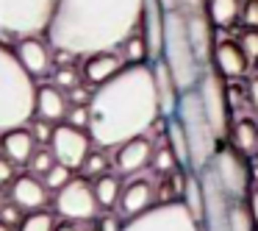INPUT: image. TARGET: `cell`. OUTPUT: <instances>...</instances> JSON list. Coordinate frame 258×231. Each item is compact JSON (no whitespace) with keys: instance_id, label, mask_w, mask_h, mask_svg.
Segmentation results:
<instances>
[{"instance_id":"9c48e42d","label":"cell","mask_w":258,"mask_h":231,"mask_svg":"<svg viewBox=\"0 0 258 231\" xmlns=\"http://www.w3.org/2000/svg\"><path fill=\"white\" fill-rule=\"evenodd\" d=\"M122 231H203V225L189 214L180 201L156 203L139 217L125 220Z\"/></svg>"},{"instance_id":"30bf717a","label":"cell","mask_w":258,"mask_h":231,"mask_svg":"<svg viewBox=\"0 0 258 231\" xmlns=\"http://www.w3.org/2000/svg\"><path fill=\"white\" fill-rule=\"evenodd\" d=\"M211 164H214V170H217L219 181L225 184V190H228L236 201H244V198L250 195L252 170H250L247 153H241L239 148H233L230 142H219Z\"/></svg>"},{"instance_id":"44dd1931","label":"cell","mask_w":258,"mask_h":231,"mask_svg":"<svg viewBox=\"0 0 258 231\" xmlns=\"http://www.w3.org/2000/svg\"><path fill=\"white\" fill-rule=\"evenodd\" d=\"M67 112H70V98L64 89H58L56 84L36 86V117L58 125V123H64Z\"/></svg>"},{"instance_id":"4316f807","label":"cell","mask_w":258,"mask_h":231,"mask_svg":"<svg viewBox=\"0 0 258 231\" xmlns=\"http://www.w3.org/2000/svg\"><path fill=\"white\" fill-rule=\"evenodd\" d=\"M167 145L172 148L175 159H178L180 167L189 170V142H186V134H183V125H180V120L175 117H167Z\"/></svg>"},{"instance_id":"277c9868","label":"cell","mask_w":258,"mask_h":231,"mask_svg":"<svg viewBox=\"0 0 258 231\" xmlns=\"http://www.w3.org/2000/svg\"><path fill=\"white\" fill-rule=\"evenodd\" d=\"M161 62L169 67L172 78L178 81L180 92L195 89L203 75V62L197 59L189 39V25H186L183 9H169L164 12V42H161Z\"/></svg>"},{"instance_id":"2e32d148","label":"cell","mask_w":258,"mask_h":231,"mask_svg":"<svg viewBox=\"0 0 258 231\" xmlns=\"http://www.w3.org/2000/svg\"><path fill=\"white\" fill-rule=\"evenodd\" d=\"M156 187L150 184L147 178H134L122 187V195H119V203H117V212L119 217L131 220V217H139L145 214L150 206H156Z\"/></svg>"},{"instance_id":"bcb514c9","label":"cell","mask_w":258,"mask_h":231,"mask_svg":"<svg viewBox=\"0 0 258 231\" xmlns=\"http://www.w3.org/2000/svg\"><path fill=\"white\" fill-rule=\"evenodd\" d=\"M164 12H169V9H180V0H161Z\"/></svg>"},{"instance_id":"4dcf8cb0","label":"cell","mask_w":258,"mask_h":231,"mask_svg":"<svg viewBox=\"0 0 258 231\" xmlns=\"http://www.w3.org/2000/svg\"><path fill=\"white\" fill-rule=\"evenodd\" d=\"M150 167L156 170L158 175H169V173H175V170L180 167L178 164V159H175V153H172V148L164 142L161 148H158L156 153H153V162H150Z\"/></svg>"},{"instance_id":"c3c4849f","label":"cell","mask_w":258,"mask_h":231,"mask_svg":"<svg viewBox=\"0 0 258 231\" xmlns=\"http://www.w3.org/2000/svg\"><path fill=\"white\" fill-rule=\"evenodd\" d=\"M0 231H14V228H12V225H6L3 220H0Z\"/></svg>"},{"instance_id":"f1b7e54d","label":"cell","mask_w":258,"mask_h":231,"mask_svg":"<svg viewBox=\"0 0 258 231\" xmlns=\"http://www.w3.org/2000/svg\"><path fill=\"white\" fill-rule=\"evenodd\" d=\"M17 231H56V217L50 212H28L25 220L17 225Z\"/></svg>"},{"instance_id":"5b68a950","label":"cell","mask_w":258,"mask_h":231,"mask_svg":"<svg viewBox=\"0 0 258 231\" xmlns=\"http://www.w3.org/2000/svg\"><path fill=\"white\" fill-rule=\"evenodd\" d=\"M175 117L180 120L186 142H189V170H197V173H200L203 167H208V164L214 162V153H217V148H219L222 140L217 136V131H214L211 120H208L206 109H203L197 86L195 89L180 92Z\"/></svg>"},{"instance_id":"83f0119b","label":"cell","mask_w":258,"mask_h":231,"mask_svg":"<svg viewBox=\"0 0 258 231\" xmlns=\"http://www.w3.org/2000/svg\"><path fill=\"white\" fill-rule=\"evenodd\" d=\"M119 53H122L125 64H150V53H147V42L145 36L136 31V34H131L128 39L119 45Z\"/></svg>"},{"instance_id":"4fadbf2b","label":"cell","mask_w":258,"mask_h":231,"mask_svg":"<svg viewBox=\"0 0 258 231\" xmlns=\"http://www.w3.org/2000/svg\"><path fill=\"white\" fill-rule=\"evenodd\" d=\"M14 56L20 59L25 73L34 75V78L50 75L53 45L47 39H42V36H20V39H14Z\"/></svg>"},{"instance_id":"52a82bcc","label":"cell","mask_w":258,"mask_h":231,"mask_svg":"<svg viewBox=\"0 0 258 231\" xmlns=\"http://www.w3.org/2000/svg\"><path fill=\"white\" fill-rule=\"evenodd\" d=\"M203 181V231H230V212H233L236 198L225 190V184L219 181L214 164L200 170Z\"/></svg>"},{"instance_id":"d4e9b609","label":"cell","mask_w":258,"mask_h":231,"mask_svg":"<svg viewBox=\"0 0 258 231\" xmlns=\"http://www.w3.org/2000/svg\"><path fill=\"white\" fill-rule=\"evenodd\" d=\"M180 203L189 209V214L200 223L203 220V181L197 170H186L183 173V192H180Z\"/></svg>"},{"instance_id":"e575fe53","label":"cell","mask_w":258,"mask_h":231,"mask_svg":"<svg viewBox=\"0 0 258 231\" xmlns=\"http://www.w3.org/2000/svg\"><path fill=\"white\" fill-rule=\"evenodd\" d=\"M53 164H56V156H53L50 148H36V153L31 156V162H28V170L34 175H39V178H45L47 170H50Z\"/></svg>"},{"instance_id":"ba28073f","label":"cell","mask_w":258,"mask_h":231,"mask_svg":"<svg viewBox=\"0 0 258 231\" xmlns=\"http://www.w3.org/2000/svg\"><path fill=\"white\" fill-rule=\"evenodd\" d=\"M197 92H200L203 109H206V114H208V120H211L217 136L219 140H228L230 125H233V117H230V98H228L225 78L217 73L214 64L203 70L200 84H197Z\"/></svg>"},{"instance_id":"3957f363","label":"cell","mask_w":258,"mask_h":231,"mask_svg":"<svg viewBox=\"0 0 258 231\" xmlns=\"http://www.w3.org/2000/svg\"><path fill=\"white\" fill-rule=\"evenodd\" d=\"M36 117V84L14 48L0 45V134L23 128Z\"/></svg>"},{"instance_id":"74e56055","label":"cell","mask_w":258,"mask_h":231,"mask_svg":"<svg viewBox=\"0 0 258 231\" xmlns=\"http://www.w3.org/2000/svg\"><path fill=\"white\" fill-rule=\"evenodd\" d=\"M239 45L244 48L250 62H258V28H247L244 34L239 36Z\"/></svg>"},{"instance_id":"1f68e13d","label":"cell","mask_w":258,"mask_h":231,"mask_svg":"<svg viewBox=\"0 0 258 231\" xmlns=\"http://www.w3.org/2000/svg\"><path fill=\"white\" fill-rule=\"evenodd\" d=\"M230 231H258V223L252 220L250 209L244 201L233 203V212H230Z\"/></svg>"},{"instance_id":"b9f144b4","label":"cell","mask_w":258,"mask_h":231,"mask_svg":"<svg viewBox=\"0 0 258 231\" xmlns=\"http://www.w3.org/2000/svg\"><path fill=\"white\" fill-rule=\"evenodd\" d=\"M14 178H17V175H14V164L9 162L6 156H0V187H3V184H12Z\"/></svg>"},{"instance_id":"8fae6325","label":"cell","mask_w":258,"mask_h":231,"mask_svg":"<svg viewBox=\"0 0 258 231\" xmlns=\"http://www.w3.org/2000/svg\"><path fill=\"white\" fill-rule=\"evenodd\" d=\"M56 212L61 214V217L73 220V223H84V220L97 217L100 206H97L92 181L73 178L67 187H61V190L56 192Z\"/></svg>"},{"instance_id":"8992f818","label":"cell","mask_w":258,"mask_h":231,"mask_svg":"<svg viewBox=\"0 0 258 231\" xmlns=\"http://www.w3.org/2000/svg\"><path fill=\"white\" fill-rule=\"evenodd\" d=\"M58 0H0V34L39 36L47 31Z\"/></svg>"},{"instance_id":"836d02e7","label":"cell","mask_w":258,"mask_h":231,"mask_svg":"<svg viewBox=\"0 0 258 231\" xmlns=\"http://www.w3.org/2000/svg\"><path fill=\"white\" fill-rule=\"evenodd\" d=\"M42 181H45V187H47V190L58 192V190H61V187H67L70 181H73V170H70L67 164L56 162V164H53L50 170H47V175H45V178H42Z\"/></svg>"},{"instance_id":"d6a6232c","label":"cell","mask_w":258,"mask_h":231,"mask_svg":"<svg viewBox=\"0 0 258 231\" xmlns=\"http://www.w3.org/2000/svg\"><path fill=\"white\" fill-rule=\"evenodd\" d=\"M81 173H84V178H100L103 173H108V159L103 151H89V156L84 159V164H81Z\"/></svg>"},{"instance_id":"484cf974","label":"cell","mask_w":258,"mask_h":231,"mask_svg":"<svg viewBox=\"0 0 258 231\" xmlns=\"http://www.w3.org/2000/svg\"><path fill=\"white\" fill-rule=\"evenodd\" d=\"M230 145L239 148L241 153H258V125L250 117H241L230 125Z\"/></svg>"},{"instance_id":"7bdbcfd3","label":"cell","mask_w":258,"mask_h":231,"mask_svg":"<svg viewBox=\"0 0 258 231\" xmlns=\"http://www.w3.org/2000/svg\"><path fill=\"white\" fill-rule=\"evenodd\" d=\"M244 92H247V101H250V106L258 112V75H252V78L247 81V89H244Z\"/></svg>"},{"instance_id":"8d00e7d4","label":"cell","mask_w":258,"mask_h":231,"mask_svg":"<svg viewBox=\"0 0 258 231\" xmlns=\"http://www.w3.org/2000/svg\"><path fill=\"white\" fill-rule=\"evenodd\" d=\"M28 128H31V134L36 136V142H45V145H50V136H53V128H56V125L47 123V120H42V117H34V120L28 123Z\"/></svg>"},{"instance_id":"ab89813d","label":"cell","mask_w":258,"mask_h":231,"mask_svg":"<svg viewBox=\"0 0 258 231\" xmlns=\"http://www.w3.org/2000/svg\"><path fill=\"white\" fill-rule=\"evenodd\" d=\"M241 23L247 28H258V0H244V6H241Z\"/></svg>"},{"instance_id":"5bb4252c","label":"cell","mask_w":258,"mask_h":231,"mask_svg":"<svg viewBox=\"0 0 258 231\" xmlns=\"http://www.w3.org/2000/svg\"><path fill=\"white\" fill-rule=\"evenodd\" d=\"M153 153L156 151H153V142L147 140V134L128 140L114 148V170H117V175H136L145 167H150Z\"/></svg>"},{"instance_id":"f546056e","label":"cell","mask_w":258,"mask_h":231,"mask_svg":"<svg viewBox=\"0 0 258 231\" xmlns=\"http://www.w3.org/2000/svg\"><path fill=\"white\" fill-rule=\"evenodd\" d=\"M81 81H84V75H81V67H75V64H58L56 73H53V84L64 92L75 89Z\"/></svg>"},{"instance_id":"ffe728a7","label":"cell","mask_w":258,"mask_h":231,"mask_svg":"<svg viewBox=\"0 0 258 231\" xmlns=\"http://www.w3.org/2000/svg\"><path fill=\"white\" fill-rule=\"evenodd\" d=\"M0 136H3V140H0L3 156H6L14 167H28L31 156H34L36 148H39V142H36V136L31 134L28 125L14 128V131H6V134H0Z\"/></svg>"},{"instance_id":"d590c367","label":"cell","mask_w":258,"mask_h":231,"mask_svg":"<svg viewBox=\"0 0 258 231\" xmlns=\"http://www.w3.org/2000/svg\"><path fill=\"white\" fill-rule=\"evenodd\" d=\"M89 120H92L89 106H70V112H67V117H64V123L73 125V128L89 131Z\"/></svg>"},{"instance_id":"60d3db41","label":"cell","mask_w":258,"mask_h":231,"mask_svg":"<svg viewBox=\"0 0 258 231\" xmlns=\"http://www.w3.org/2000/svg\"><path fill=\"white\" fill-rule=\"evenodd\" d=\"M122 217L119 214H103L100 223H97V231H122Z\"/></svg>"},{"instance_id":"681fc988","label":"cell","mask_w":258,"mask_h":231,"mask_svg":"<svg viewBox=\"0 0 258 231\" xmlns=\"http://www.w3.org/2000/svg\"><path fill=\"white\" fill-rule=\"evenodd\" d=\"M3 203H6V201H3V190H0V209H3Z\"/></svg>"},{"instance_id":"7dc6e473","label":"cell","mask_w":258,"mask_h":231,"mask_svg":"<svg viewBox=\"0 0 258 231\" xmlns=\"http://www.w3.org/2000/svg\"><path fill=\"white\" fill-rule=\"evenodd\" d=\"M56 231H78V228H75V225H73V220H70V223H61V225H56Z\"/></svg>"},{"instance_id":"9a60e30c","label":"cell","mask_w":258,"mask_h":231,"mask_svg":"<svg viewBox=\"0 0 258 231\" xmlns=\"http://www.w3.org/2000/svg\"><path fill=\"white\" fill-rule=\"evenodd\" d=\"M183 12H186L191 48H195L197 59L203 62V67H211V59H214V23H211V17H208L206 9H183Z\"/></svg>"},{"instance_id":"6da1fadb","label":"cell","mask_w":258,"mask_h":231,"mask_svg":"<svg viewBox=\"0 0 258 231\" xmlns=\"http://www.w3.org/2000/svg\"><path fill=\"white\" fill-rule=\"evenodd\" d=\"M89 112V136L103 151L150 134V128L164 117L153 64H125L114 78L95 86Z\"/></svg>"},{"instance_id":"ac0fdd59","label":"cell","mask_w":258,"mask_h":231,"mask_svg":"<svg viewBox=\"0 0 258 231\" xmlns=\"http://www.w3.org/2000/svg\"><path fill=\"white\" fill-rule=\"evenodd\" d=\"M12 203H17L23 212H42L47 206V187L39 175L34 173H25V175H17L12 181Z\"/></svg>"},{"instance_id":"e0dca14e","label":"cell","mask_w":258,"mask_h":231,"mask_svg":"<svg viewBox=\"0 0 258 231\" xmlns=\"http://www.w3.org/2000/svg\"><path fill=\"white\" fill-rule=\"evenodd\" d=\"M122 67H125V59L119 51H97V53L84 56L81 75H84V81L89 86H100V84H106L108 78H114Z\"/></svg>"},{"instance_id":"f35d334b","label":"cell","mask_w":258,"mask_h":231,"mask_svg":"<svg viewBox=\"0 0 258 231\" xmlns=\"http://www.w3.org/2000/svg\"><path fill=\"white\" fill-rule=\"evenodd\" d=\"M0 220L14 228V225H20L25 217H23V209H20L17 203H3V209H0Z\"/></svg>"},{"instance_id":"603a6c76","label":"cell","mask_w":258,"mask_h":231,"mask_svg":"<svg viewBox=\"0 0 258 231\" xmlns=\"http://www.w3.org/2000/svg\"><path fill=\"white\" fill-rule=\"evenodd\" d=\"M244 0H206V12L211 17L214 28H230L241 20Z\"/></svg>"},{"instance_id":"f6af8a7d","label":"cell","mask_w":258,"mask_h":231,"mask_svg":"<svg viewBox=\"0 0 258 231\" xmlns=\"http://www.w3.org/2000/svg\"><path fill=\"white\" fill-rule=\"evenodd\" d=\"M180 9H206V0H180Z\"/></svg>"},{"instance_id":"7c38bea8","label":"cell","mask_w":258,"mask_h":231,"mask_svg":"<svg viewBox=\"0 0 258 231\" xmlns=\"http://www.w3.org/2000/svg\"><path fill=\"white\" fill-rule=\"evenodd\" d=\"M92 145H95V142H92L89 131L73 128V125H67V123H58L56 128H53V136H50V145L47 148L53 151L56 162L67 164L70 170H81V164L89 156Z\"/></svg>"},{"instance_id":"cb8c5ba5","label":"cell","mask_w":258,"mask_h":231,"mask_svg":"<svg viewBox=\"0 0 258 231\" xmlns=\"http://www.w3.org/2000/svg\"><path fill=\"white\" fill-rule=\"evenodd\" d=\"M92 190H95L97 206L100 209H114L119 203V195H122V175L103 173L100 178L92 181Z\"/></svg>"},{"instance_id":"7a4b0ae2","label":"cell","mask_w":258,"mask_h":231,"mask_svg":"<svg viewBox=\"0 0 258 231\" xmlns=\"http://www.w3.org/2000/svg\"><path fill=\"white\" fill-rule=\"evenodd\" d=\"M145 0H58L45 39L53 51L89 56L97 51H119L139 31Z\"/></svg>"},{"instance_id":"7402d4cb","label":"cell","mask_w":258,"mask_h":231,"mask_svg":"<svg viewBox=\"0 0 258 231\" xmlns=\"http://www.w3.org/2000/svg\"><path fill=\"white\" fill-rule=\"evenodd\" d=\"M153 78H156V92H158L161 114L164 117H172L175 109H178V101H180V86H178V81L172 78L169 67L161 62V59L153 62Z\"/></svg>"},{"instance_id":"d6986e66","label":"cell","mask_w":258,"mask_h":231,"mask_svg":"<svg viewBox=\"0 0 258 231\" xmlns=\"http://www.w3.org/2000/svg\"><path fill=\"white\" fill-rule=\"evenodd\" d=\"M211 64L217 67V73L222 78H241L250 67V59H247L244 48L236 39H222L214 45V59Z\"/></svg>"},{"instance_id":"ee69618b","label":"cell","mask_w":258,"mask_h":231,"mask_svg":"<svg viewBox=\"0 0 258 231\" xmlns=\"http://www.w3.org/2000/svg\"><path fill=\"white\" fill-rule=\"evenodd\" d=\"M247 209H250L252 220L258 223V187H252V190H250V195H247Z\"/></svg>"}]
</instances>
